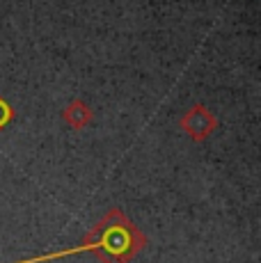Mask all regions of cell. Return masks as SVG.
Masks as SVG:
<instances>
[{
    "instance_id": "7a4b0ae2",
    "label": "cell",
    "mask_w": 261,
    "mask_h": 263,
    "mask_svg": "<svg viewBox=\"0 0 261 263\" xmlns=\"http://www.w3.org/2000/svg\"><path fill=\"white\" fill-rule=\"evenodd\" d=\"M215 128H218V119H215L213 112L202 103L193 105L181 117V130L188 138H193L195 142H204L207 138L213 135Z\"/></svg>"
},
{
    "instance_id": "6da1fadb",
    "label": "cell",
    "mask_w": 261,
    "mask_h": 263,
    "mask_svg": "<svg viewBox=\"0 0 261 263\" xmlns=\"http://www.w3.org/2000/svg\"><path fill=\"white\" fill-rule=\"evenodd\" d=\"M144 247H147V236L119 209H110L85 234V240L80 245L69 247V250L62 252H53V254H37L14 263H48V261L67 259V256L73 254H85V252H99L97 256L101 263H130Z\"/></svg>"
},
{
    "instance_id": "277c9868",
    "label": "cell",
    "mask_w": 261,
    "mask_h": 263,
    "mask_svg": "<svg viewBox=\"0 0 261 263\" xmlns=\"http://www.w3.org/2000/svg\"><path fill=\"white\" fill-rule=\"evenodd\" d=\"M14 121V108L12 103H9L7 99H3L0 96V130H5L9 124Z\"/></svg>"
},
{
    "instance_id": "3957f363",
    "label": "cell",
    "mask_w": 261,
    "mask_h": 263,
    "mask_svg": "<svg viewBox=\"0 0 261 263\" xmlns=\"http://www.w3.org/2000/svg\"><path fill=\"white\" fill-rule=\"evenodd\" d=\"M92 108H89L85 101H80V99H73L71 103L67 105V108L62 110V119L67 121L69 126H71L73 130H83V128H87L89 124H92Z\"/></svg>"
}]
</instances>
